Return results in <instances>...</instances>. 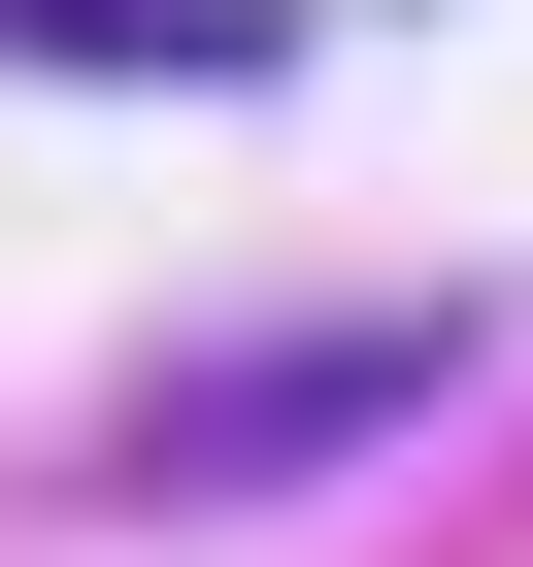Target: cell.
<instances>
[{
  "label": "cell",
  "mask_w": 533,
  "mask_h": 567,
  "mask_svg": "<svg viewBox=\"0 0 533 567\" xmlns=\"http://www.w3.org/2000/svg\"><path fill=\"white\" fill-rule=\"evenodd\" d=\"M467 401V301H301V334H200V368H134L101 401V501H301V467H367V434H433Z\"/></svg>",
  "instance_id": "obj_1"
}]
</instances>
